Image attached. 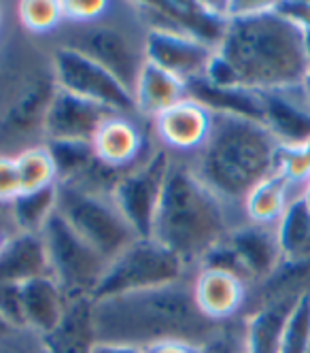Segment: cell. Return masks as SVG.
I'll return each instance as SVG.
<instances>
[{
  "label": "cell",
  "instance_id": "cell-1",
  "mask_svg": "<svg viewBox=\"0 0 310 353\" xmlns=\"http://www.w3.org/2000/svg\"><path fill=\"white\" fill-rule=\"evenodd\" d=\"M227 323L200 313L194 300V276L164 288L94 300L98 343L147 349L164 341H183L202 347L221 334Z\"/></svg>",
  "mask_w": 310,
  "mask_h": 353
},
{
  "label": "cell",
  "instance_id": "cell-2",
  "mask_svg": "<svg viewBox=\"0 0 310 353\" xmlns=\"http://www.w3.org/2000/svg\"><path fill=\"white\" fill-rule=\"evenodd\" d=\"M217 56L231 68L238 85L253 92L300 88L310 66L304 26L278 3L229 19Z\"/></svg>",
  "mask_w": 310,
  "mask_h": 353
},
{
  "label": "cell",
  "instance_id": "cell-3",
  "mask_svg": "<svg viewBox=\"0 0 310 353\" xmlns=\"http://www.w3.org/2000/svg\"><path fill=\"white\" fill-rule=\"evenodd\" d=\"M280 141L262 121L213 113V128L189 166L198 179L242 215L247 194L278 170Z\"/></svg>",
  "mask_w": 310,
  "mask_h": 353
},
{
  "label": "cell",
  "instance_id": "cell-4",
  "mask_svg": "<svg viewBox=\"0 0 310 353\" xmlns=\"http://www.w3.org/2000/svg\"><path fill=\"white\" fill-rule=\"evenodd\" d=\"M242 215L229 209L206 188L185 158H174L164 196L155 215L153 239L198 270L204 258L219 247Z\"/></svg>",
  "mask_w": 310,
  "mask_h": 353
},
{
  "label": "cell",
  "instance_id": "cell-5",
  "mask_svg": "<svg viewBox=\"0 0 310 353\" xmlns=\"http://www.w3.org/2000/svg\"><path fill=\"white\" fill-rule=\"evenodd\" d=\"M58 92L51 56L7 64L0 70V143H43L47 109Z\"/></svg>",
  "mask_w": 310,
  "mask_h": 353
},
{
  "label": "cell",
  "instance_id": "cell-6",
  "mask_svg": "<svg viewBox=\"0 0 310 353\" xmlns=\"http://www.w3.org/2000/svg\"><path fill=\"white\" fill-rule=\"evenodd\" d=\"M66 34L60 47H70L113 72L115 77L127 88L134 90L138 74L147 62L145 58V34L147 26L141 21L134 26V21L123 17L117 19V9L92 23H64Z\"/></svg>",
  "mask_w": 310,
  "mask_h": 353
},
{
  "label": "cell",
  "instance_id": "cell-7",
  "mask_svg": "<svg viewBox=\"0 0 310 353\" xmlns=\"http://www.w3.org/2000/svg\"><path fill=\"white\" fill-rule=\"evenodd\" d=\"M194 274L196 268L185 264L160 241H155L153 236L136 239L115 260L109 262V268L92 300L164 288L192 279Z\"/></svg>",
  "mask_w": 310,
  "mask_h": 353
},
{
  "label": "cell",
  "instance_id": "cell-8",
  "mask_svg": "<svg viewBox=\"0 0 310 353\" xmlns=\"http://www.w3.org/2000/svg\"><path fill=\"white\" fill-rule=\"evenodd\" d=\"M58 213L109 262L141 239L109 194L58 185Z\"/></svg>",
  "mask_w": 310,
  "mask_h": 353
},
{
  "label": "cell",
  "instance_id": "cell-9",
  "mask_svg": "<svg viewBox=\"0 0 310 353\" xmlns=\"http://www.w3.org/2000/svg\"><path fill=\"white\" fill-rule=\"evenodd\" d=\"M41 239L47 249L49 272L66 300L92 298L109 268V260L76 234L58 211L47 221Z\"/></svg>",
  "mask_w": 310,
  "mask_h": 353
},
{
  "label": "cell",
  "instance_id": "cell-10",
  "mask_svg": "<svg viewBox=\"0 0 310 353\" xmlns=\"http://www.w3.org/2000/svg\"><path fill=\"white\" fill-rule=\"evenodd\" d=\"M174 156L162 145L153 147L149 154L132 168H127L113 188V200L127 223L141 239L153 234L155 215H158L164 188L172 168Z\"/></svg>",
  "mask_w": 310,
  "mask_h": 353
},
{
  "label": "cell",
  "instance_id": "cell-11",
  "mask_svg": "<svg viewBox=\"0 0 310 353\" xmlns=\"http://www.w3.org/2000/svg\"><path fill=\"white\" fill-rule=\"evenodd\" d=\"M56 83L60 90L87 98L121 115H136L134 94L127 90L113 72L102 68L87 56L74 52L70 47H56L51 52ZM141 119V117H138Z\"/></svg>",
  "mask_w": 310,
  "mask_h": 353
},
{
  "label": "cell",
  "instance_id": "cell-12",
  "mask_svg": "<svg viewBox=\"0 0 310 353\" xmlns=\"http://www.w3.org/2000/svg\"><path fill=\"white\" fill-rule=\"evenodd\" d=\"M136 11L147 28H160L185 34L215 49L223 41V34L229 23L221 15L217 3L162 0V3H138Z\"/></svg>",
  "mask_w": 310,
  "mask_h": 353
},
{
  "label": "cell",
  "instance_id": "cell-13",
  "mask_svg": "<svg viewBox=\"0 0 310 353\" xmlns=\"http://www.w3.org/2000/svg\"><path fill=\"white\" fill-rule=\"evenodd\" d=\"M215 54H217L215 47L178 32L147 28L145 34L147 62L166 70L185 85L204 77Z\"/></svg>",
  "mask_w": 310,
  "mask_h": 353
},
{
  "label": "cell",
  "instance_id": "cell-14",
  "mask_svg": "<svg viewBox=\"0 0 310 353\" xmlns=\"http://www.w3.org/2000/svg\"><path fill=\"white\" fill-rule=\"evenodd\" d=\"M111 115L115 111L58 88L45 115L43 143H92Z\"/></svg>",
  "mask_w": 310,
  "mask_h": 353
},
{
  "label": "cell",
  "instance_id": "cell-15",
  "mask_svg": "<svg viewBox=\"0 0 310 353\" xmlns=\"http://www.w3.org/2000/svg\"><path fill=\"white\" fill-rule=\"evenodd\" d=\"M153 134L174 158H194L213 128V113L194 98L180 100L153 121Z\"/></svg>",
  "mask_w": 310,
  "mask_h": 353
},
{
  "label": "cell",
  "instance_id": "cell-16",
  "mask_svg": "<svg viewBox=\"0 0 310 353\" xmlns=\"http://www.w3.org/2000/svg\"><path fill=\"white\" fill-rule=\"evenodd\" d=\"M227 245L234 251L249 290L266 281L282 264V249L278 243L276 225H260L251 221L236 223L227 234Z\"/></svg>",
  "mask_w": 310,
  "mask_h": 353
},
{
  "label": "cell",
  "instance_id": "cell-17",
  "mask_svg": "<svg viewBox=\"0 0 310 353\" xmlns=\"http://www.w3.org/2000/svg\"><path fill=\"white\" fill-rule=\"evenodd\" d=\"M194 300L204 317L227 323L242 317L249 300V283L229 270L200 266L194 274Z\"/></svg>",
  "mask_w": 310,
  "mask_h": 353
},
{
  "label": "cell",
  "instance_id": "cell-18",
  "mask_svg": "<svg viewBox=\"0 0 310 353\" xmlns=\"http://www.w3.org/2000/svg\"><path fill=\"white\" fill-rule=\"evenodd\" d=\"M92 147L100 164L121 172L136 166L151 151L138 117L119 113L111 115L100 125V130L92 141Z\"/></svg>",
  "mask_w": 310,
  "mask_h": 353
},
{
  "label": "cell",
  "instance_id": "cell-19",
  "mask_svg": "<svg viewBox=\"0 0 310 353\" xmlns=\"http://www.w3.org/2000/svg\"><path fill=\"white\" fill-rule=\"evenodd\" d=\"M262 103V123L282 147H302L310 139V107L300 88L257 92Z\"/></svg>",
  "mask_w": 310,
  "mask_h": 353
},
{
  "label": "cell",
  "instance_id": "cell-20",
  "mask_svg": "<svg viewBox=\"0 0 310 353\" xmlns=\"http://www.w3.org/2000/svg\"><path fill=\"white\" fill-rule=\"evenodd\" d=\"M25 330L47 339L60 325L68 300L51 274L21 283Z\"/></svg>",
  "mask_w": 310,
  "mask_h": 353
},
{
  "label": "cell",
  "instance_id": "cell-21",
  "mask_svg": "<svg viewBox=\"0 0 310 353\" xmlns=\"http://www.w3.org/2000/svg\"><path fill=\"white\" fill-rule=\"evenodd\" d=\"M47 274L51 272L41 234L17 232L5 241L3 249H0V285H21Z\"/></svg>",
  "mask_w": 310,
  "mask_h": 353
},
{
  "label": "cell",
  "instance_id": "cell-22",
  "mask_svg": "<svg viewBox=\"0 0 310 353\" xmlns=\"http://www.w3.org/2000/svg\"><path fill=\"white\" fill-rule=\"evenodd\" d=\"M132 94L136 115L143 121H153L164 111L172 109L180 100L187 98V85L168 74L166 70L145 62Z\"/></svg>",
  "mask_w": 310,
  "mask_h": 353
},
{
  "label": "cell",
  "instance_id": "cell-23",
  "mask_svg": "<svg viewBox=\"0 0 310 353\" xmlns=\"http://www.w3.org/2000/svg\"><path fill=\"white\" fill-rule=\"evenodd\" d=\"M49 353H92L98 336L94 325V300H68L60 325L43 339Z\"/></svg>",
  "mask_w": 310,
  "mask_h": 353
},
{
  "label": "cell",
  "instance_id": "cell-24",
  "mask_svg": "<svg viewBox=\"0 0 310 353\" xmlns=\"http://www.w3.org/2000/svg\"><path fill=\"white\" fill-rule=\"evenodd\" d=\"M300 298L266 302V305L245 313L242 315L245 353H278L282 327H285V321Z\"/></svg>",
  "mask_w": 310,
  "mask_h": 353
},
{
  "label": "cell",
  "instance_id": "cell-25",
  "mask_svg": "<svg viewBox=\"0 0 310 353\" xmlns=\"http://www.w3.org/2000/svg\"><path fill=\"white\" fill-rule=\"evenodd\" d=\"M300 192L302 188L276 170L247 194L242 203V219L260 225H276Z\"/></svg>",
  "mask_w": 310,
  "mask_h": 353
},
{
  "label": "cell",
  "instance_id": "cell-26",
  "mask_svg": "<svg viewBox=\"0 0 310 353\" xmlns=\"http://www.w3.org/2000/svg\"><path fill=\"white\" fill-rule=\"evenodd\" d=\"M9 209L17 232L41 234L51 215L58 211V185L19 194L9 205Z\"/></svg>",
  "mask_w": 310,
  "mask_h": 353
},
{
  "label": "cell",
  "instance_id": "cell-27",
  "mask_svg": "<svg viewBox=\"0 0 310 353\" xmlns=\"http://www.w3.org/2000/svg\"><path fill=\"white\" fill-rule=\"evenodd\" d=\"M276 234L285 260H308L310 249V209L298 196L276 223Z\"/></svg>",
  "mask_w": 310,
  "mask_h": 353
},
{
  "label": "cell",
  "instance_id": "cell-28",
  "mask_svg": "<svg viewBox=\"0 0 310 353\" xmlns=\"http://www.w3.org/2000/svg\"><path fill=\"white\" fill-rule=\"evenodd\" d=\"M15 166L19 174L21 194L58 185V170H56L54 158H51V151L45 143L17 151Z\"/></svg>",
  "mask_w": 310,
  "mask_h": 353
},
{
  "label": "cell",
  "instance_id": "cell-29",
  "mask_svg": "<svg viewBox=\"0 0 310 353\" xmlns=\"http://www.w3.org/2000/svg\"><path fill=\"white\" fill-rule=\"evenodd\" d=\"M58 170V185L83 181L98 164L92 143H45Z\"/></svg>",
  "mask_w": 310,
  "mask_h": 353
},
{
  "label": "cell",
  "instance_id": "cell-30",
  "mask_svg": "<svg viewBox=\"0 0 310 353\" xmlns=\"http://www.w3.org/2000/svg\"><path fill=\"white\" fill-rule=\"evenodd\" d=\"M19 26L28 34H51L64 26L62 0H21L17 3Z\"/></svg>",
  "mask_w": 310,
  "mask_h": 353
},
{
  "label": "cell",
  "instance_id": "cell-31",
  "mask_svg": "<svg viewBox=\"0 0 310 353\" xmlns=\"http://www.w3.org/2000/svg\"><path fill=\"white\" fill-rule=\"evenodd\" d=\"M310 345V292L304 294L289 313L282 327L278 353H306Z\"/></svg>",
  "mask_w": 310,
  "mask_h": 353
},
{
  "label": "cell",
  "instance_id": "cell-32",
  "mask_svg": "<svg viewBox=\"0 0 310 353\" xmlns=\"http://www.w3.org/2000/svg\"><path fill=\"white\" fill-rule=\"evenodd\" d=\"M113 3L107 0H62V9H64V23H74V26H81V23H92L102 17H107L113 11Z\"/></svg>",
  "mask_w": 310,
  "mask_h": 353
},
{
  "label": "cell",
  "instance_id": "cell-33",
  "mask_svg": "<svg viewBox=\"0 0 310 353\" xmlns=\"http://www.w3.org/2000/svg\"><path fill=\"white\" fill-rule=\"evenodd\" d=\"M0 317H3L13 327V330L25 332L21 285H13V283L0 285Z\"/></svg>",
  "mask_w": 310,
  "mask_h": 353
},
{
  "label": "cell",
  "instance_id": "cell-34",
  "mask_svg": "<svg viewBox=\"0 0 310 353\" xmlns=\"http://www.w3.org/2000/svg\"><path fill=\"white\" fill-rule=\"evenodd\" d=\"M21 194L15 156L0 154V205H11Z\"/></svg>",
  "mask_w": 310,
  "mask_h": 353
},
{
  "label": "cell",
  "instance_id": "cell-35",
  "mask_svg": "<svg viewBox=\"0 0 310 353\" xmlns=\"http://www.w3.org/2000/svg\"><path fill=\"white\" fill-rule=\"evenodd\" d=\"M0 353H45V343L32 332H15L13 336L0 341Z\"/></svg>",
  "mask_w": 310,
  "mask_h": 353
},
{
  "label": "cell",
  "instance_id": "cell-36",
  "mask_svg": "<svg viewBox=\"0 0 310 353\" xmlns=\"http://www.w3.org/2000/svg\"><path fill=\"white\" fill-rule=\"evenodd\" d=\"M92 353H145L138 347H127V345H113V343H96Z\"/></svg>",
  "mask_w": 310,
  "mask_h": 353
},
{
  "label": "cell",
  "instance_id": "cell-37",
  "mask_svg": "<svg viewBox=\"0 0 310 353\" xmlns=\"http://www.w3.org/2000/svg\"><path fill=\"white\" fill-rule=\"evenodd\" d=\"M300 90H302V94H304V98H306V103H308V107H310V66H308V70H306V74H304V81H302Z\"/></svg>",
  "mask_w": 310,
  "mask_h": 353
},
{
  "label": "cell",
  "instance_id": "cell-38",
  "mask_svg": "<svg viewBox=\"0 0 310 353\" xmlns=\"http://www.w3.org/2000/svg\"><path fill=\"white\" fill-rule=\"evenodd\" d=\"M17 330H13V327L3 319V317H0V341H5V339H9V336H13Z\"/></svg>",
  "mask_w": 310,
  "mask_h": 353
},
{
  "label": "cell",
  "instance_id": "cell-39",
  "mask_svg": "<svg viewBox=\"0 0 310 353\" xmlns=\"http://www.w3.org/2000/svg\"><path fill=\"white\" fill-rule=\"evenodd\" d=\"M300 198L304 200V205L310 209V176H308V181L302 185V192H300Z\"/></svg>",
  "mask_w": 310,
  "mask_h": 353
},
{
  "label": "cell",
  "instance_id": "cell-40",
  "mask_svg": "<svg viewBox=\"0 0 310 353\" xmlns=\"http://www.w3.org/2000/svg\"><path fill=\"white\" fill-rule=\"evenodd\" d=\"M302 151H304V156L308 158V162H310V139L302 145Z\"/></svg>",
  "mask_w": 310,
  "mask_h": 353
},
{
  "label": "cell",
  "instance_id": "cell-41",
  "mask_svg": "<svg viewBox=\"0 0 310 353\" xmlns=\"http://www.w3.org/2000/svg\"><path fill=\"white\" fill-rule=\"evenodd\" d=\"M7 239H9V236H7L3 230H0V249H3V245H5V241H7Z\"/></svg>",
  "mask_w": 310,
  "mask_h": 353
},
{
  "label": "cell",
  "instance_id": "cell-42",
  "mask_svg": "<svg viewBox=\"0 0 310 353\" xmlns=\"http://www.w3.org/2000/svg\"><path fill=\"white\" fill-rule=\"evenodd\" d=\"M3 17H5V9L0 5V30H3Z\"/></svg>",
  "mask_w": 310,
  "mask_h": 353
},
{
  "label": "cell",
  "instance_id": "cell-43",
  "mask_svg": "<svg viewBox=\"0 0 310 353\" xmlns=\"http://www.w3.org/2000/svg\"><path fill=\"white\" fill-rule=\"evenodd\" d=\"M236 353H245V339H242V347H240V349H238Z\"/></svg>",
  "mask_w": 310,
  "mask_h": 353
},
{
  "label": "cell",
  "instance_id": "cell-44",
  "mask_svg": "<svg viewBox=\"0 0 310 353\" xmlns=\"http://www.w3.org/2000/svg\"><path fill=\"white\" fill-rule=\"evenodd\" d=\"M306 353H310V345H308V351H306Z\"/></svg>",
  "mask_w": 310,
  "mask_h": 353
},
{
  "label": "cell",
  "instance_id": "cell-45",
  "mask_svg": "<svg viewBox=\"0 0 310 353\" xmlns=\"http://www.w3.org/2000/svg\"><path fill=\"white\" fill-rule=\"evenodd\" d=\"M45 353H49V351H47V347H45Z\"/></svg>",
  "mask_w": 310,
  "mask_h": 353
}]
</instances>
